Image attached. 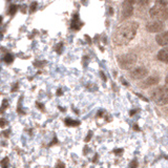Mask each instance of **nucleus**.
<instances>
[{
  "label": "nucleus",
  "mask_w": 168,
  "mask_h": 168,
  "mask_svg": "<svg viewBox=\"0 0 168 168\" xmlns=\"http://www.w3.org/2000/svg\"><path fill=\"white\" fill-rule=\"evenodd\" d=\"M139 24L135 21H127L119 25L118 28L116 30L112 41L115 45H126L129 43L132 39L135 38L136 34L138 32Z\"/></svg>",
  "instance_id": "f257e3e1"
},
{
  "label": "nucleus",
  "mask_w": 168,
  "mask_h": 168,
  "mask_svg": "<svg viewBox=\"0 0 168 168\" xmlns=\"http://www.w3.org/2000/svg\"><path fill=\"white\" fill-rule=\"evenodd\" d=\"M149 15L160 21L168 19V0H157L156 4L150 8Z\"/></svg>",
  "instance_id": "f03ea898"
},
{
  "label": "nucleus",
  "mask_w": 168,
  "mask_h": 168,
  "mask_svg": "<svg viewBox=\"0 0 168 168\" xmlns=\"http://www.w3.org/2000/svg\"><path fill=\"white\" fill-rule=\"evenodd\" d=\"M151 99L159 105H166L168 103V88L159 87L151 91Z\"/></svg>",
  "instance_id": "7ed1b4c3"
},
{
  "label": "nucleus",
  "mask_w": 168,
  "mask_h": 168,
  "mask_svg": "<svg viewBox=\"0 0 168 168\" xmlns=\"http://www.w3.org/2000/svg\"><path fill=\"white\" fill-rule=\"evenodd\" d=\"M118 63L121 68L129 69L137 63V56L135 54H126L122 55L118 58Z\"/></svg>",
  "instance_id": "20e7f679"
},
{
  "label": "nucleus",
  "mask_w": 168,
  "mask_h": 168,
  "mask_svg": "<svg viewBox=\"0 0 168 168\" xmlns=\"http://www.w3.org/2000/svg\"><path fill=\"white\" fill-rule=\"evenodd\" d=\"M164 28V23L160 20H155L150 21L146 24V30L149 33H159Z\"/></svg>",
  "instance_id": "39448f33"
},
{
  "label": "nucleus",
  "mask_w": 168,
  "mask_h": 168,
  "mask_svg": "<svg viewBox=\"0 0 168 168\" xmlns=\"http://www.w3.org/2000/svg\"><path fill=\"white\" fill-rule=\"evenodd\" d=\"M148 74L147 69L145 67H136L130 72V78L131 79H135V80H140V79H143L145 78Z\"/></svg>",
  "instance_id": "423d86ee"
},
{
  "label": "nucleus",
  "mask_w": 168,
  "mask_h": 168,
  "mask_svg": "<svg viewBox=\"0 0 168 168\" xmlns=\"http://www.w3.org/2000/svg\"><path fill=\"white\" fill-rule=\"evenodd\" d=\"M134 13V4L130 0H125L122 3V17L129 18Z\"/></svg>",
  "instance_id": "0eeeda50"
},
{
  "label": "nucleus",
  "mask_w": 168,
  "mask_h": 168,
  "mask_svg": "<svg viewBox=\"0 0 168 168\" xmlns=\"http://www.w3.org/2000/svg\"><path fill=\"white\" fill-rule=\"evenodd\" d=\"M156 41L161 46L168 45V32H164V33L159 34L158 36L156 37Z\"/></svg>",
  "instance_id": "6e6552de"
},
{
  "label": "nucleus",
  "mask_w": 168,
  "mask_h": 168,
  "mask_svg": "<svg viewBox=\"0 0 168 168\" xmlns=\"http://www.w3.org/2000/svg\"><path fill=\"white\" fill-rule=\"evenodd\" d=\"M160 81V77L159 76H151L143 82V87H149V86H152V85H156V84L159 83Z\"/></svg>",
  "instance_id": "1a4fd4ad"
},
{
  "label": "nucleus",
  "mask_w": 168,
  "mask_h": 168,
  "mask_svg": "<svg viewBox=\"0 0 168 168\" xmlns=\"http://www.w3.org/2000/svg\"><path fill=\"white\" fill-rule=\"evenodd\" d=\"M158 59L168 64V47H165L158 53Z\"/></svg>",
  "instance_id": "9d476101"
},
{
  "label": "nucleus",
  "mask_w": 168,
  "mask_h": 168,
  "mask_svg": "<svg viewBox=\"0 0 168 168\" xmlns=\"http://www.w3.org/2000/svg\"><path fill=\"white\" fill-rule=\"evenodd\" d=\"M3 60H4V61L7 62V63H12V62H13V60H14V57L12 56L11 54H7V55L4 56Z\"/></svg>",
  "instance_id": "9b49d317"
},
{
  "label": "nucleus",
  "mask_w": 168,
  "mask_h": 168,
  "mask_svg": "<svg viewBox=\"0 0 168 168\" xmlns=\"http://www.w3.org/2000/svg\"><path fill=\"white\" fill-rule=\"evenodd\" d=\"M78 22H79V19H78V17L76 16V18H74V21H73V24H72V27L73 28H79V27L81 24H78Z\"/></svg>",
  "instance_id": "f8f14e48"
},
{
  "label": "nucleus",
  "mask_w": 168,
  "mask_h": 168,
  "mask_svg": "<svg viewBox=\"0 0 168 168\" xmlns=\"http://www.w3.org/2000/svg\"><path fill=\"white\" fill-rule=\"evenodd\" d=\"M137 2L141 5H147L150 2V0H137Z\"/></svg>",
  "instance_id": "ddd939ff"
},
{
  "label": "nucleus",
  "mask_w": 168,
  "mask_h": 168,
  "mask_svg": "<svg viewBox=\"0 0 168 168\" xmlns=\"http://www.w3.org/2000/svg\"><path fill=\"white\" fill-rule=\"evenodd\" d=\"M1 164H2V168H7V164H8V159L7 158L3 159L2 162H1Z\"/></svg>",
  "instance_id": "4468645a"
},
{
  "label": "nucleus",
  "mask_w": 168,
  "mask_h": 168,
  "mask_svg": "<svg viewBox=\"0 0 168 168\" xmlns=\"http://www.w3.org/2000/svg\"><path fill=\"white\" fill-rule=\"evenodd\" d=\"M16 11H17L16 5H12V7H10V14H11V15H14V14L16 13Z\"/></svg>",
  "instance_id": "2eb2a0df"
},
{
  "label": "nucleus",
  "mask_w": 168,
  "mask_h": 168,
  "mask_svg": "<svg viewBox=\"0 0 168 168\" xmlns=\"http://www.w3.org/2000/svg\"><path fill=\"white\" fill-rule=\"evenodd\" d=\"M36 7H37V2H33V4L31 5V11L35 12L36 11Z\"/></svg>",
  "instance_id": "dca6fc26"
},
{
  "label": "nucleus",
  "mask_w": 168,
  "mask_h": 168,
  "mask_svg": "<svg viewBox=\"0 0 168 168\" xmlns=\"http://www.w3.org/2000/svg\"><path fill=\"white\" fill-rule=\"evenodd\" d=\"M7 104H8V103H7V100H4V101H3V105H2V111H3L5 107H7Z\"/></svg>",
  "instance_id": "f3484780"
},
{
  "label": "nucleus",
  "mask_w": 168,
  "mask_h": 168,
  "mask_svg": "<svg viewBox=\"0 0 168 168\" xmlns=\"http://www.w3.org/2000/svg\"><path fill=\"white\" fill-rule=\"evenodd\" d=\"M136 167H137V162H135V163L132 162L131 165H130V168H136Z\"/></svg>",
  "instance_id": "a211bd4d"
},
{
  "label": "nucleus",
  "mask_w": 168,
  "mask_h": 168,
  "mask_svg": "<svg viewBox=\"0 0 168 168\" xmlns=\"http://www.w3.org/2000/svg\"><path fill=\"white\" fill-rule=\"evenodd\" d=\"M165 82H166V84H168V75L166 76V79H165Z\"/></svg>",
  "instance_id": "6ab92c4d"
},
{
  "label": "nucleus",
  "mask_w": 168,
  "mask_h": 168,
  "mask_svg": "<svg viewBox=\"0 0 168 168\" xmlns=\"http://www.w3.org/2000/svg\"><path fill=\"white\" fill-rule=\"evenodd\" d=\"M1 126H4V121L1 120Z\"/></svg>",
  "instance_id": "aec40b11"
}]
</instances>
